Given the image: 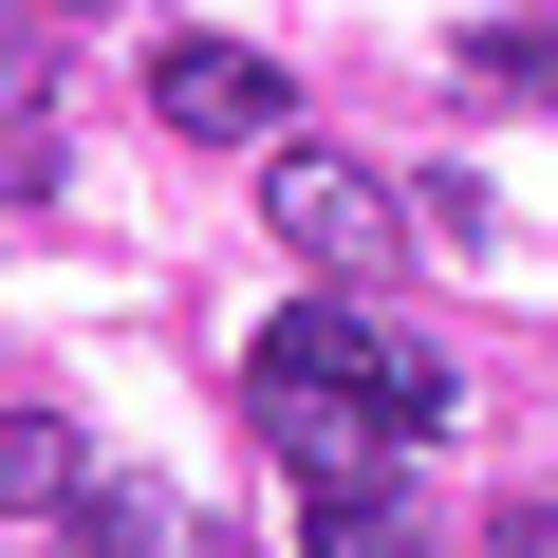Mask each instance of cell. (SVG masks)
<instances>
[{"instance_id": "8992f818", "label": "cell", "mask_w": 558, "mask_h": 558, "mask_svg": "<svg viewBox=\"0 0 558 558\" xmlns=\"http://www.w3.org/2000/svg\"><path fill=\"white\" fill-rule=\"evenodd\" d=\"M484 558H558V502H502V539Z\"/></svg>"}, {"instance_id": "6da1fadb", "label": "cell", "mask_w": 558, "mask_h": 558, "mask_svg": "<svg viewBox=\"0 0 558 558\" xmlns=\"http://www.w3.org/2000/svg\"><path fill=\"white\" fill-rule=\"evenodd\" d=\"M260 447L299 465L317 502L336 484H391V447L410 428H447V373L410 354V336H373V317H336V299H299V317H260Z\"/></svg>"}, {"instance_id": "5b68a950", "label": "cell", "mask_w": 558, "mask_h": 558, "mask_svg": "<svg viewBox=\"0 0 558 558\" xmlns=\"http://www.w3.org/2000/svg\"><path fill=\"white\" fill-rule=\"evenodd\" d=\"M317 558H428V521H410L391 484H336V502H317Z\"/></svg>"}, {"instance_id": "277c9868", "label": "cell", "mask_w": 558, "mask_h": 558, "mask_svg": "<svg viewBox=\"0 0 558 558\" xmlns=\"http://www.w3.org/2000/svg\"><path fill=\"white\" fill-rule=\"evenodd\" d=\"M75 484H94V447L57 410H0V521H75Z\"/></svg>"}, {"instance_id": "7a4b0ae2", "label": "cell", "mask_w": 558, "mask_h": 558, "mask_svg": "<svg viewBox=\"0 0 558 558\" xmlns=\"http://www.w3.org/2000/svg\"><path fill=\"white\" fill-rule=\"evenodd\" d=\"M260 205H279V242H299L317 279H373V260L410 242L391 168H354V149H317V131H279V149H260Z\"/></svg>"}, {"instance_id": "3957f363", "label": "cell", "mask_w": 558, "mask_h": 558, "mask_svg": "<svg viewBox=\"0 0 558 558\" xmlns=\"http://www.w3.org/2000/svg\"><path fill=\"white\" fill-rule=\"evenodd\" d=\"M149 112H168L186 149H279V131H299L279 57H242V38H168V57H149Z\"/></svg>"}]
</instances>
